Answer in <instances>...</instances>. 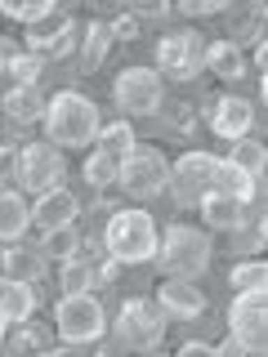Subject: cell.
Segmentation results:
<instances>
[{"instance_id": "32", "label": "cell", "mask_w": 268, "mask_h": 357, "mask_svg": "<svg viewBox=\"0 0 268 357\" xmlns=\"http://www.w3.org/2000/svg\"><path fill=\"white\" fill-rule=\"evenodd\" d=\"M232 241H237V255H251L255 245L264 241V232H260V219H255V228H246V219L232 228Z\"/></svg>"}, {"instance_id": "14", "label": "cell", "mask_w": 268, "mask_h": 357, "mask_svg": "<svg viewBox=\"0 0 268 357\" xmlns=\"http://www.w3.org/2000/svg\"><path fill=\"white\" fill-rule=\"evenodd\" d=\"M206 116H210V130L219 134V139H246L255 126V107L246 103V98H210L206 103Z\"/></svg>"}, {"instance_id": "4", "label": "cell", "mask_w": 268, "mask_h": 357, "mask_svg": "<svg viewBox=\"0 0 268 357\" xmlns=\"http://www.w3.org/2000/svg\"><path fill=\"white\" fill-rule=\"evenodd\" d=\"M54 326H59L67 349H81V344L103 340L107 312H103V304H98V295H89V290H72V295H63L59 308H54Z\"/></svg>"}, {"instance_id": "15", "label": "cell", "mask_w": 268, "mask_h": 357, "mask_svg": "<svg viewBox=\"0 0 268 357\" xmlns=\"http://www.w3.org/2000/svg\"><path fill=\"white\" fill-rule=\"evenodd\" d=\"M81 215V201H76L67 188H54V192H40L36 206H31V219H36L40 232H54V228H67V223H76Z\"/></svg>"}, {"instance_id": "30", "label": "cell", "mask_w": 268, "mask_h": 357, "mask_svg": "<svg viewBox=\"0 0 268 357\" xmlns=\"http://www.w3.org/2000/svg\"><path fill=\"white\" fill-rule=\"evenodd\" d=\"M5 72L14 85H36L45 72V59L40 54H14V59H5Z\"/></svg>"}, {"instance_id": "3", "label": "cell", "mask_w": 268, "mask_h": 357, "mask_svg": "<svg viewBox=\"0 0 268 357\" xmlns=\"http://www.w3.org/2000/svg\"><path fill=\"white\" fill-rule=\"evenodd\" d=\"M210 259H215V245H210L206 232L188 228V223H170L165 228V241L161 250H156V264H161L165 277H197L210 268Z\"/></svg>"}, {"instance_id": "22", "label": "cell", "mask_w": 268, "mask_h": 357, "mask_svg": "<svg viewBox=\"0 0 268 357\" xmlns=\"http://www.w3.org/2000/svg\"><path fill=\"white\" fill-rule=\"evenodd\" d=\"M107 45H112V22H89L81 31V72H98L107 59Z\"/></svg>"}, {"instance_id": "17", "label": "cell", "mask_w": 268, "mask_h": 357, "mask_svg": "<svg viewBox=\"0 0 268 357\" xmlns=\"http://www.w3.org/2000/svg\"><path fill=\"white\" fill-rule=\"evenodd\" d=\"M45 98L36 85H9L5 89V116L18 121V126H31V121H45Z\"/></svg>"}, {"instance_id": "9", "label": "cell", "mask_w": 268, "mask_h": 357, "mask_svg": "<svg viewBox=\"0 0 268 357\" xmlns=\"http://www.w3.org/2000/svg\"><path fill=\"white\" fill-rule=\"evenodd\" d=\"M215 170H219V156L210 152H184L170 165V197L174 206H201V197L215 192Z\"/></svg>"}, {"instance_id": "13", "label": "cell", "mask_w": 268, "mask_h": 357, "mask_svg": "<svg viewBox=\"0 0 268 357\" xmlns=\"http://www.w3.org/2000/svg\"><path fill=\"white\" fill-rule=\"evenodd\" d=\"M156 295H161V308L170 312L174 321H197L201 312L210 308L206 290H201L193 277H165V286L156 290Z\"/></svg>"}, {"instance_id": "28", "label": "cell", "mask_w": 268, "mask_h": 357, "mask_svg": "<svg viewBox=\"0 0 268 357\" xmlns=\"http://www.w3.org/2000/svg\"><path fill=\"white\" fill-rule=\"evenodd\" d=\"M98 148L112 152V156H130L134 148H139V139H134V130L126 126V116L112 121V126H103V134H98Z\"/></svg>"}, {"instance_id": "24", "label": "cell", "mask_w": 268, "mask_h": 357, "mask_svg": "<svg viewBox=\"0 0 268 357\" xmlns=\"http://www.w3.org/2000/svg\"><path fill=\"white\" fill-rule=\"evenodd\" d=\"M206 67L215 76H223V81H241L246 76V63H241V50L232 40H215L210 45V54H206Z\"/></svg>"}, {"instance_id": "21", "label": "cell", "mask_w": 268, "mask_h": 357, "mask_svg": "<svg viewBox=\"0 0 268 357\" xmlns=\"http://www.w3.org/2000/svg\"><path fill=\"white\" fill-rule=\"evenodd\" d=\"M197 210L206 215L210 228H219V232H232V228L246 219V215H241V201H237V197H223V192H206Z\"/></svg>"}, {"instance_id": "40", "label": "cell", "mask_w": 268, "mask_h": 357, "mask_svg": "<svg viewBox=\"0 0 268 357\" xmlns=\"http://www.w3.org/2000/svg\"><path fill=\"white\" fill-rule=\"evenodd\" d=\"M264 22H268V9H264Z\"/></svg>"}, {"instance_id": "37", "label": "cell", "mask_w": 268, "mask_h": 357, "mask_svg": "<svg viewBox=\"0 0 268 357\" xmlns=\"http://www.w3.org/2000/svg\"><path fill=\"white\" fill-rule=\"evenodd\" d=\"M255 63H260V72L268 76V40H260V50H255Z\"/></svg>"}, {"instance_id": "38", "label": "cell", "mask_w": 268, "mask_h": 357, "mask_svg": "<svg viewBox=\"0 0 268 357\" xmlns=\"http://www.w3.org/2000/svg\"><path fill=\"white\" fill-rule=\"evenodd\" d=\"M260 232H264V241H268V206H264V215H260Z\"/></svg>"}, {"instance_id": "19", "label": "cell", "mask_w": 268, "mask_h": 357, "mask_svg": "<svg viewBox=\"0 0 268 357\" xmlns=\"http://www.w3.org/2000/svg\"><path fill=\"white\" fill-rule=\"evenodd\" d=\"M27 223H36L31 210H27V201L18 197V188H5V192H0V237H5V241H22Z\"/></svg>"}, {"instance_id": "23", "label": "cell", "mask_w": 268, "mask_h": 357, "mask_svg": "<svg viewBox=\"0 0 268 357\" xmlns=\"http://www.w3.org/2000/svg\"><path fill=\"white\" fill-rule=\"evenodd\" d=\"M121 161L126 156H112V152H103V148H94L89 152V161H85V183L89 188H112V183H121Z\"/></svg>"}, {"instance_id": "6", "label": "cell", "mask_w": 268, "mask_h": 357, "mask_svg": "<svg viewBox=\"0 0 268 357\" xmlns=\"http://www.w3.org/2000/svg\"><path fill=\"white\" fill-rule=\"evenodd\" d=\"M165 312L161 304H152V299H126L117 312V340L126 344V349H139V353H152V349H161V340H165Z\"/></svg>"}, {"instance_id": "12", "label": "cell", "mask_w": 268, "mask_h": 357, "mask_svg": "<svg viewBox=\"0 0 268 357\" xmlns=\"http://www.w3.org/2000/svg\"><path fill=\"white\" fill-rule=\"evenodd\" d=\"M76 36H81V27L72 22V14H59V18L36 22V27L27 31V45H31V54H40V59H63V54H72Z\"/></svg>"}, {"instance_id": "5", "label": "cell", "mask_w": 268, "mask_h": 357, "mask_svg": "<svg viewBox=\"0 0 268 357\" xmlns=\"http://www.w3.org/2000/svg\"><path fill=\"white\" fill-rule=\"evenodd\" d=\"M228 331L255 357H268V286L237 290L228 304Z\"/></svg>"}, {"instance_id": "10", "label": "cell", "mask_w": 268, "mask_h": 357, "mask_svg": "<svg viewBox=\"0 0 268 357\" xmlns=\"http://www.w3.org/2000/svg\"><path fill=\"white\" fill-rule=\"evenodd\" d=\"M112 98H117L121 116H156L161 107V76L148 67H126L112 81Z\"/></svg>"}, {"instance_id": "31", "label": "cell", "mask_w": 268, "mask_h": 357, "mask_svg": "<svg viewBox=\"0 0 268 357\" xmlns=\"http://www.w3.org/2000/svg\"><path fill=\"white\" fill-rule=\"evenodd\" d=\"M5 18H18V22H31V27H36V22L54 18V0H31V5H14V0H9Z\"/></svg>"}, {"instance_id": "26", "label": "cell", "mask_w": 268, "mask_h": 357, "mask_svg": "<svg viewBox=\"0 0 268 357\" xmlns=\"http://www.w3.org/2000/svg\"><path fill=\"white\" fill-rule=\"evenodd\" d=\"M228 161L237 165V170H246L251 178H260L268 170V148H264V143H255V139H237V143H232V152H228Z\"/></svg>"}, {"instance_id": "1", "label": "cell", "mask_w": 268, "mask_h": 357, "mask_svg": "<svg viewBox=\"0 0 268 357\" xmlns=\"http://www.w3.org/2000/svg\"><path fill=\"white\" fill-rule=\"evenodd\" d=\"M103 134V116H98L94 98L76 94V89H63V94L50 98L45 107V139L59 143V148H89Z\"/></svg>"}, {"instance_id": "25", "label": "cell", "mask_w": 268, "mask_h": 357, "mask_svg": "<svg viewBox=\"0 0 268 357\" xmlns=\"http://www.w3.org/2000/svg\"><path fill=\"white\" fill-rule=\"evenodd\" d=\"M215 192H223V197H237L241 206L255 197V178L246 174V170H237L232 161H219V170H215Z\"/></svg>"}, {"instance_id": "2", "label": "cell", "mask_w": 268, "mask_h": 357, "mask_svg": "<svg viewBox=\"0 0 268 357\" xmlns=\"http://www.w3.org/2000/svg\"><path fill=\"white\" fill-rule=\"evenodd\" d=\"M103 241L121 264H148V259H156V250H161L156 223H152L148 210H117L103 228Z\"/></svg>"}, {"instance_id": "18", "label": "cell", "mask_w": 268, "mask_h": 357, "mask_svg": "<svg viewBox=\"0 0 268 357\" xmlns=\"http://www.w3.org/2000/svg\"><path fill=\"white\" fill-rule=\"evenodd\" d=\"M5 277H14V282H40L45 277V250L36 245H22V241H9L5 250Z\"/></svg>"}, {"instance_id": "11", "label": "cell", "mask_w": 268, "mask_h": 357, "mask_svg": "<svg viewBox=\"0 0 268 357\" xmlns=\"http://www.w3.org/2000/svg\"><path fill=\"white\" fill-rule=\"evenodd\" d=\"M210 45L197 36V31H170L156 45V67H161L170 81H193V76L206 67Z\"/></svg>"}, {"instance_id": "7", "label": "cell", "mask_w": 268, "mask_h": 357, "mask_svg": "<svg viewBox=\"0 0 268 357\" xmlns=\"http://www.w3.org/2000/svg\"><path fill=\"white\" fill-rule=\"evenodd\" d=\"M121 188H126V197H134V201H148V197L161 192V188H170V161L161 156V148L139 143V148L121 161Z\"/></svg>"}, {"instance_id": "8", "label": "cell", "mask_w": 268, "mask_h": 357, "mask_svg": "<svg viewBox=\"0 0 268 357\" xmlns=\"http://www.w3.org/2000/svg\"><path fill=\"white\" fill-rule=\"evenodd\" d=\"M67 178V161L59 152V143H27V148L18 152V188L22 192H54V188H63Z\"/></svg>"}, {"instance_id": "36", "label": "cell", "mask_w": 268, "mask_h": 357, "mask_svg": "<svg viewBox=\"0 0 268 357\" xmlns=\"http://www.w3.org/2000/svg\"><path fill=\"white\" fill-rule=\"evenodd\" d=\"M179 353H184V357H210V353H215V344H201V340H188V344H184V349H179Z\"/></svg>"}, {"instance_id": "29", "label": "cell", "mask_w": 268, "mask_h": 357, "mask_svg": "<svg viewBox=\"0 0 268 357\" xmlns=\"http://www.w3.org/2000/svg\"><path fill=\"white\" fill-rule=\"evenodd\" d=\"M228 286H232V295H237V290L268 286V259H246V264H237L228 273Z\"/></svg>"}, {"instance_id": "34", "label": "cell", "mask_w": 268, "mask_h": 357, "mask_svg": "<svg viewBox=\"0 0 268 357\" xmlns=\"http://www.w3.org/2000/svg\"><path fill=\"white\" fill-rule=\"evenodd\" d=\"M223 0H184L179 5V14H219Z\"/></svg>"}, {"instance_id": "35", "label": "cell", "mask_w": 268, "mask_h": 357, "mask_svg": "<svg viewBox=\"0 0 268 357\" xmlns=\"http://www.w3.org/2000/svg\"><path fill=\"white\" fill-rule=\"evenodd\" d=\"M215 353H219V357H241L246 349H241V344H237V335L228 331V340H223V344H215Z\"/></svg>"}, {"instance_id": "39", "label": "cell", "mask_w": 268, "mask_h": 357, "mask_svg": "<svg viewBox=\"0 0 268 357\" xmlns=\"http://www.w3.org/2000/svg\"><path fill=\"white\" fill-rule=\"evenodd\" d=\"M260 94H264V103H268V76H264V85H260Z\"/></svg>"}, {"instance_id": "16", "label": "cell", "mask_w": 268, "mask_h": 357, "mask_svg": "<svg viewBox=\"0 0 268 357\" xmlns=\"http://www.w3.org/2000/svg\"><path fill=\"white\" fill-rule=\"evenodd\" d=\"M31 308H36V290H31V282L5 277V286H0V321H5V331L18 326V321H27Z\"/></svg>"}, {"instance_id": "27", "label": "cell", "mask_w": 268, "mask_h": 357, "mask_svg": "<svg viewBox=\"0 0 268 357\" xmlns=\"http://www.w3.org/2000/svg\"><path fill=\"white\" fill-rule=\"evenodd\" d=\"M40 250L54 255V259H76V250H81V237H76V228L67 223V228H54V232H40Z\"/></svg>"}, {"instance_id": "33", "label": "cell", "mask_w": 268, "mask_h": 357, "mask_svg": "<svg viewBox=\"0 0 268 357\" xmlns=\"http://www.w3.org/2000/svg\"><path fill=\"white\" fill-rule=\"evenodd\" d=\"M134 36H139V18H134V14L112 18V40H134Z\"/></svg>"}, {"instance_id": "20", "label": "cell", "mask_w": 268, "mask_h": 357, "mask_svg": "<svg viewBox=\"0 0 268 357\" xmlns=\"http://www.w3.org/2000/svg\"><path fill=\"white\" fill-rule=\"evenodd\" d=\"M50 349H54L50 331L36 326V321H18V326L5 331V353H9V357H22V353H50Z\"/></svg>"}]
</instances>
